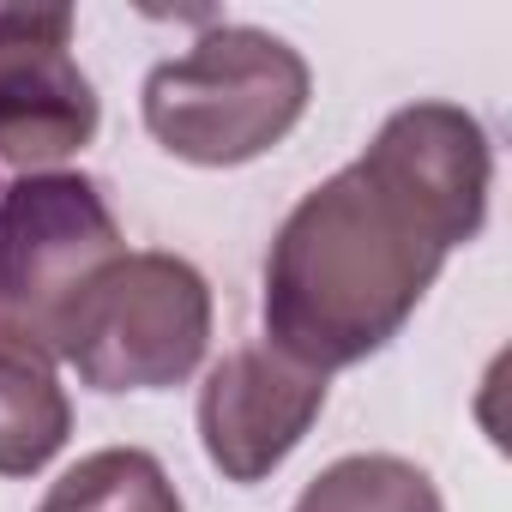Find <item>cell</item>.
Wrapping results in <instances>:
<instances>
[{
  "instance_id": "obj_4",
  "label": "cell",
  "mask_w": 512,
  "mask_h": 512,
  "mask_svg": "<svg viewBox=\"0 0 512 512\" xmlns=\"http://www.w3.org/2000/svg\"><path fill=\"white\" fill-rule=\"evenodd\" d=\"M121 223L91 175L43 169L0 193V332L55 356L85 284L121 260Z\"/></svg>"
},
{
  "instance_id": "obj_3",
  "label": "cell",
  "mask_w": 512,
  "mask_h": 512,
  "mask_svg": "<svg viewBox=\"0 0 512 512\" xmlns=\"http://www.w3.org/2000/svg\"><path fill=\"white\" fill-rule=\"evenodd\" d=\"M211 344V290L175 253H121L73 302L55 356L97 392L181 386Z\"/></svg>"
},
{
  "instance_id": "obj_6",
  "label": "cell",
  "mask_w": 512,
  "mask_h": 512,
  "mask_svg": "<svg viewBox=\"0 0 512 512\" xmlns=\"http://www.w3.org/2000/svg\"><path fill=\"white\" fill-rule=\"evenodd\" d=\"M320 410H326V374L290 362L272 344H241L205 374L199 440L229 482H260L302 446Z\"/></svg>"
},
{
  "instance_id": "obj_2",
  "label": "cell",
  "mask_w": 512,
  "mask_h": 512,
  "mask_svg": "<svg viewBox=\"0 0 512 512\" xmlns=\"http://www.w3.org/2000/svg\"><path fill=\"white\" fill-rule=\"evenodd\" d=\"M308 61L253 25H211L187 55L151 67L145 127L151 139L199 169H229L272 151L308 115Z\"/></svg>"
},
{
  "instance_id": "obj_1",
  "label": "cell",
  "mask_w": 512,
  "mask_h": 512,
  "mask_svg": "<svg viewBox=\"0 0 512 512\" xmlns=\"http://www.w3.org/2000/svg\"><path fill=\"white\" fill-rule=\"evenodd\" d=\"M494 151L470 109L410 103L320 181L266 253V344L332 374L404 332L452 247L488 223Z\"/></svg>"
},
{
  "instance_id": "obj_5",
  "label": "cell",
  "mask_w": 512,
  "mask_h": 512,
  "mask_svg": "<svg viewBox=\"0 0 512 512\" xmlns=\"http://www.w3.org/2000/svg\"><path fill=\"white\" fill-rule=\"evenodd\" d=\"M67 49L73 7H0V163L37 175L97 139V91Z\"/></svg>"
},
{
  "instance_id": "obj_9",
  "label": "cell",
  "mask_w": 512,
  "mask_h": 512,
  "mask_svg": "<svg viewBox=\"0 0 512 512\" xmlns=\"http://www.w3.org/2000/svg\"><path fill=\"white\" fill-rule=\"evenodd\" d=\"M296 512H446V506H440V488L410 458L356 452V458H338L332 470H320L302 488Z\"/></svg>"
},
{
  "instance_id": "obj_7",
  "label": "cell",
  "mask_w": 512,
  "mask_h": 512,
  "mask_svg": "<svg viewBox=\"0 0 512 512\" xmlns=\"http://www.w3.org/2000/svg\"><path fill=\"white\" fill-rule=\"evenodd\" d=\"M73 434V404L55 374V356L0 332V476L43 470Z\"/></svg>"
},
{
  "instance_id": "obj_8",
  "label": "cell",
  "mask_w": 512,
  "mask_h": 512,
  "mask_svg": "<svg viewBox=\"0 0 512 512\" xmlns=\"http://www.w3.org/2000/svg\"><path fill=\"white\" fill-rule=\"evenodd\" d=\"M37 512H181L169 470L139 446H103L79 458Z\"/></svg>"
}]
</instances>
